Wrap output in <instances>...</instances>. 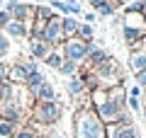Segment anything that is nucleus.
Segmentation results:
<instances>
[{
  "label": "nucleus",
  "instance_id": "bb28decb",
  "mask_svg": "<svg viewBox=\"0 0 146 138\" xmlns=\"http://www.w3.org/2000/svg\"><path fill=\"white\" fill-rule=\"evenodd\" d=\"M12 22V17H10V12L5 10V7H3V10H0V29H5L7 24H10Z\"/></svg>",
  "mask_w": 146,
  "mask_h": 138
},
{
  "label": "nucleus",
  "instance_id": "f03ea898",
  "mask_svg": "<svg viewBox=\"0 0 146 138\" xmlns=\"http://www.w3.org/2000/svg\"><path fill=\"white\" fill-rule=\"evenodd\" d=\"M63 116V104L58 102H34V107L29 109V119L36 124H42L44 128H54Z\"/></svg>",
  "mask_w": 146,
  "mask_h": 138
},
{
  "label": "nucleus",
  "instance_id": "2f4dec72",
  "mask_svg": "<svg viewBox=\"0 0 146 138\" xmlns=\"http://www.w3.org/2000/svg\"><path fill=\"white\" fill-rule=\"evenodd\" d=\"M141 116H144V124H146V104H144V109H141Z\"/></svg>",
  "mask_w": 146,
  "mask_h": 138
},
{
  "label": "nucleus",
  "instance_id": "a211bd4d",
  "mask_svg": "<svg viewBox=\"0 0 146 138\" xmlns=\"http://www.w3.org/2000/svg\"><path fill=\"white\" fill-rule=\"evenodd\" d=\"M44 82H46V75H44L42 70H36V73H32V75L27 78V82H25V87H27V90H29V92H34L36 87H42Z\"/></svg>",
  "mask_w": 146,
  "mask_h": 138
},
{
  "label": "nucleus",
  "instance_id": "6ab92c4d",
  "mask_svg": "<svg viewBox=\"0 0 146 138\" xmlns=\"http://www.w3.org/2000/svg\"><path fill=\"white\" fill-rule=\"evenodd\" d=\"M80 66H83V63H76V61H63L61 63V68H58V73H61L63 78H73V75H78V70H80Z\"/></svg>",
  "mask_w": 146,
  "mask_h": 138
},
{
  "label": "nucleus",
  "instance_id": "cd10ccee",
  "mask_svg": "<svg viewBox=\"0 0 146 138\" xmlns=\"http://www.w3.org/2000/svg\"><path fill=\"white\" fill-rule=\"evenodd\" d=\"M134 80H136V85H139L141 90H146V70L136 73V75H134Z\"/></svg>",
  "mask_w": 146,
  "mask_h": 138
},
{
  "label": "nucleus",
  "instance_id": "412c9836",
  "mask_svg": "<svg viewBox=\"0 0 146 138\" xmlns=\"http://www.w3.org/2000/svg\"><path fill=\"white\" fill-rule=\"evenodd\" d=\"M78 39H83V41H93V36H95V24H88V22H80V27H78Z\"/></svg>",
  "mask_w": 146,
  "mask_h": 138
},
{
  "label": "nucleus",
  "instance_id": "393cba45",
  "mask_svg": "<svg viewBox=\"0 0 146 138\" xmlns=\"http://www.w3.org/2000/svg\"><path fill=\"white\" fill-rule=\"evenodd\" d=\"M63 3H66L68 10H71V17H80V15H83V10H80V3H78V0H63Z\"/></svg>",
  "mask_w": 146,
  "mask_h": 138
},
{
  "label": "nucleus",
  "instance_id": "5701e85b",
  "mask_svg": "<svg viewBox=\"0 0 146 138\" xmlns=\"http://www.w3.org/2000/svg\"><path fill=\"white\" fill-rule=\"evenodd\" d=\"M12 138H39V133H36L29 124H25V126H20L15 131V136H12Z\"/></svg>",
  "mask_w": 146,
  "mask_h": 138
},
{
  "label": "nucleus",
  "instance_id": "7c9ffc66",
  "mask_svg": "<svg viewBox=\"0 0 146 138\" xmlns=\"http://www.w3.org/2000/svg\"><path fill=\"white\" fill-rule=\"evenodd\" d=\"M129 3H131V0H115V5H117V7H127Z\"/></svg>",
  "mask_w": 146,
  "mask_h": 138
},
{
  "label": "nucleus",
  "instance_id": "2eb2a0df",
  "mask_svg": "<svg viewBox=\"0 0 146 138\" xmlns=\"http://www.w3.org/2000/svg\"><path fill=\"white\" fill-rule=\"evenodd\" d=\"M127 66H129V70L134 73V75L141 73V70H146V51H131Z\"/></svg>",
  "mask_w": 146,
  "mask_h": 138
},
{
  "label": "nucleus",
  "instance_id": "423d86ee",
  "mask_svg": "<svg viewBox=\"0 0 146 138\" xmlns=\"http://www.w3.org/2000/svg\"><path fill=\"white\" fill-rule=\"evenodd\" d=\"M5 10L10 12V17H12V20H17V22H25V24H32V22H34V5H32V3L7 0V3H5Z\"/></svg>",
  "mask_w": 146,
  "mask_h": 138
},
{
  "label": "nucleus",
  "instance_id": "c756f323",
  "mask_svg": "<svg viewBox=\"0 0 146 138\" xmlns=\"http://www.w3.org/2000/svg\"><path fill=\"white\" fill-rule=\"evenodd\" d=\"M95 20H98L95 12H85V15H83V22H88V24H95Z\"/></svg>",
  "mask_w": 146,
  "mask_h": 138
},
{
  "label": "nucleus",
  "instance_id": "9b49d317",
  "mask_svg": "<svg viewBox=\"0 0 146 138\" xmlns=\"http://www.w3.org/2000/svg\"><path fill=\"white\" fill-rule=\"evenodd\" d=\"M32 97H34V102H56L58 95H56V87L46 80L42 87H36V90L32 92Z\"/></svg>",
  "mask_w": 146,
  "mask_h": 138
},
{
  "label": "nucleus",
  "instance_id": "a878e982",
  "mask_svg": "<svg viewBox=\"0 0 146 138\" xmlns=\"http://www.w3.org/2000/svg\"><path fill=\"white\" fill-rule=\"evenodd\" d=\"M124 12H144V0H131L124 7Z\"/></svg>",
  "mask_w": 146,
  "mask_h": 138
},
{
  "label": "nucleus",
  "instance_id": "ddd939ff",
  "mask_svg": "<svg viewBox=\"0 0 146 138\" xmlns=\"http://www.w3.org/2000/svg\"><path fill=\"white\" fill-rule=\"evenodd\" d=\"M27 78H29V73H27V68L22 66V61L10 63V73H7V80H10L12 85H25Z\"/></svg>",
  "mask_w": 146,
  "mask_h": 138
},
{
  "label": "nucleus",
  "instance_id": "f8f14e48",
  "mask_svg": "<svg viewBox=\"0 0 146 138\" xmlns=\"http://www.w3.org/2000/svg\"><path fill=\"white\" fill-rule=\"evenodd\" d=\"M5 36L7 39H29V24L12 20L10 24L5 27Z\"/></svg>",
  "mask_w": 146,
  "mask_h": 138
},
{
  "label": "nucleus",
  "instance_id": "c85d7f7f",
  "mask_svg": "<svg viewBox=\"0 0 146 138\" xmlns=\"http://www.w3.org/2000/svg\"><path fill=\"white\" fill-rule=\"evenodd\" d=\"M129 49H131V51H146V34H144V36H141V39H139V41H136V44H134V46H129Z\"/></svg>",
  "mask_w": 146,
  "mask_h": 138
},
{
  "label": "nucleus",
  "instance_id": "f3484780",
  "mask_svg": "<svg viewBox=\"0 0 146 138\" xmlns=\"http://www.w3.org/2000/svg\"><path fill=\"white\" fill-rule=\"evenodd\" d=\"M63 61H66V58H63L61 49H58V46H56V49H54V51L49 53L46 58H44V66H49V68H51V70H58V68H61V63H63Z\"/></svg>",
  "mask_w": 146,
  "mask_h": 138
},
{
  "label": "nucleus",
  "instance_id": "b1692460",
  "mask_svg": "<svg viewBox=\"0 0 146 138\" xmlns=\"http://www.w3.org/2000/svg\"><path fill=\"white\" fill-rule=\"evenodd\" d=\"M7 53H10V39L5 34H0V61H5Z\"/></svg>",
  "mask_w": 146,
  "mask_h": 138
},
{
  "label": "nucleus",
  "instance_id": "6e6552de",
  "mask_svg": "<svg viewBox=\"0 0 146 138\" xmlns=\"http://www.w3.org/2000/svg\"><path fill=\"white\" fill-rule=\"evenodd\" d=\"M107 138H141V131L136 124H110Z\"/></svg>",
  "mask_w": 146,
  "mask_h": 138
},
{
  "label": "nucleus",
  "instance_id": "473e14b6",
  "mask_svg": "<svg viewBox=\"0 0 146 138\" xmlns=\"http://www.w3.org/2000/svg\"><path fill=\"white\" fill-rule=\"evenodd\" d=\"M39 138H51V136H49V133H46V136H39Z\"/></svg>",
  "mask_w": 146,
  "mask_h": 138
},
{
  "label": "nucleus",
  "instance_id": "39448f33",
  "mask_svg": "<svg viewBox=\"0 0 146 138\" xmlns=\"http://www.w3.org/2000/svg\"><path fill=\"white\" fill-rule=\"evenodd\" d=\"M61 20H63L61 15H54L51 20L44 24V34H42V39L46 41L49 46H54V49H56V46H61L63 41H66V36H63V27H61Z\"/></svg>",
  "mask_w": 146,
  "mask_h": 138
},
{
  "label": "nucleus",
  "instance_id": "f257e3e1",
  "mask_svg": "<svg viewBox=\"0 0 146 138\" xmlns=\"http://www.w3.org/2000/svg\"><path fill=\"white\" fill-rule=\"evenodd\" d=\"M73 138H107V126L95 109L73 112Z\"/></svg>",
  "mask_w": 146,
  "mask_h": 138
},
{
  "label": "nucleus",
  "instance_id": "9d476101",
  "mask_svg": "<svg viewBox=\"0 0 146 138\" xmlns=\"http://www.w3.org/2000/svg\"><path fill=\"white\" fill-rule=\"evenodd\" d=\"M51 51H54V46H49L44 39H29V58H34V61H44Z\"/></svg>",
  "mask_w": 146,
  "mask_h": 138
},
{
  "label": "nucleus",
  "instance_id": "aec40b11",
  "mask_svg": "<svg viewBox=\"0 0 146 138\" xmlns=\"http://www.w3.org/2000/svg\"><path fill=\"white\" fill-rule=\"evenodd\" d=\"M54 15H56V12H54L49 5H34V20L36 22H49Z\"/></svg>",
  "mask_w": 146,
  "mask_h": 138
},
{
  "label": "nucleus",
  "instance_id": "4468645a",
  "mask_svg": "<svg viewBox=\"0 0 146 138\" xmlns=\"http://www.w3.org/2000/svg\"><path fill=\"white\" fill-rule=\"evenodd\" d=\"M66 92L73 99H78V97H83V95H88V87H85V82L80 80V75H73V78L66 80Z\"/></svg>",
  "mask_w": 146,
  "mask_h": 138
},
{
  "label": "nucleus",
  "instance_id": "0eeeda50",
  "mask_svg": "<svg viewBox=\"0 0 146 138\" xmlns=\"http://www.w3.org/2000/svg\"><path fill=\"white\" fill-rule=\"evenodd\" d=\"M95 112H98V116L102 119L105 126H110V124H117V121H119V116H122V109L115 107L110 99H105L102 104H98V107H95ZM124 112H127V109H124Z\"/></svg>",
  "mask_w": 146,
  "mask_h": 138
},
{
  "label": "nucleus",
  "instance_id": "4be33fe9",
  "mask_svg": "<svg viewBox=\"0 0 146 138\" xmlns=\"http://www.w3.org/2000/svg\"><path fill=\"white\" fill-rule=\"evenodd\" d=\"M15 131H17L15 124L5 121V119H0V138H12V136H15Z\"/></svg>",
  "mask_w": 146,
  "mask_h": 138
},
{
  "label": "nucleus",
  "instance_id": "7ed1b4c3",
  "mask_svg": "<svg viewBox=\"0 0 146 138\" xmlns=\"http://www.w3.org/2000/svg\"><path fill=\"white\" fill-rule=\"evenodd\" d=\"M93 73L98 75L100 87H105V90H110V87H115V85H124V73H122L119 63H117L112 56H110L105 63H100L98 68H93Z\"/></svg>",
  "mask_w": 146,
  "mask_h": 138
},
{
  "label": "nucleus",
  "instance_id": "1a4fd4ad",
  "mask_svg": "<svg viewBox=\"0 0 146 138\" xmlns=\"http://www.w3.org/2000/svg\"><path fill=\"white\" fill-rule=\"evenodd\" d=\"M107 99L115 107H119L122 112L127 109V99H129V90H127V85H115V87H110L107 90Z\"/></svg>",
  "mask_w": 146,
  "mask_h": 138
},
{
  "label": "nucleus",
  "instance_id": "20e7f679",
  "mask_svg": "<svg viewBox=\"0 0 146 138\" xmlns=\"http://www.w3.org/2000/svg\"><path fill=\"white\" fill-rule=\"evenodd\" d=\"M61 53L66 61H76V63H85L88 58V51H90V41H83L78 36H73V39H66L61 46Z\"/></svg>",
  "mask_w": 146,
  "mask_h": 138
},
{
  "label": "nucleus",
  "instance_id": "dca6fc26",
  "mask_svg": "<svg viewBox=\"0 0 146 138\" xmlns=\"http://www.w3.org/2000/svg\"><path fill=\"white\" fill-rule=\"evenodd\" d=\"M61 27H63V36L66 39H73V36L78 34V27H80V22H78V17H63L61 20Z\"/></svg>",
  "mask_w": 146,
  "mask_h": 138
}]
</instances>
